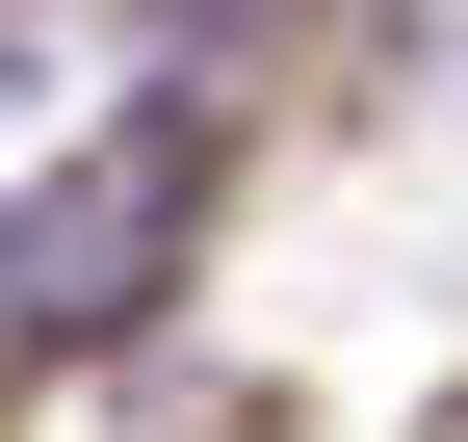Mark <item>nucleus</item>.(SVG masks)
I'll use <instances>...</instances> for the list:
<instances>
[{"mask_svg":"<svg viewBox=\"0 0 468 442\" xmlns=\"http://www.w3.org/2000/svg\"><path fill=\"white\" fill-rule=\"evenodd\" d=\"M27 156H52V79H27V52H0V208H27Z\"/></svg>","mask_w":468,"mask_h":442,"instance_id":"f257e3e1","label":"nucleus"}]
</instances>
